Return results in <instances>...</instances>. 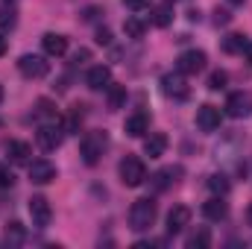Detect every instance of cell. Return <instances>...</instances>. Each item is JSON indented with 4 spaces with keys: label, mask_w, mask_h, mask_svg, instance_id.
<instances>
[{
    "label": "cell",
    "mask_w": 252,
    "mask_h": 249,
    "mask_svg": "<svg viewBox=\"0 0 252 249\" xmlns=\"http://www.w3.org/2000/svg\"><path fill=\"white\" fill-rule=\"evenodd\" d=\"M156 217H158V205L150 196L135 199L132 208H129V229L132 232H150V226L156 223Z\"/></svg>",
    "instance_id": "obj_1"
},
{
    "label": "cell",
    "mask_w": 252,
    "mask_h": 249,
    "mask_svg": "<svg viewBox=\"0 0 252 249\" xmlns=\"http://www.w3.org/2000/svg\"><path fill=\"white\" fill-rule=\"evenodd\" d=\"M109 150V135L103 129H94V132H85V138L79 141V156L85 164H97L103 158V153Z\"/></svg>",
    "instance_id": "obj_2"
},
{
    "label": "cell",
    "mask_w": 252,
    "mask_h": 249,
    "mask_svg": "<svg viewBox=\"0 0 252 249\" xmlns=\"http://www.w3.org/2000/svg\"><path fill=\"white\" fill-rule=\"evenodd\" d=\"M118 173H121V182L126 187H141L147 182V167L138 156H126L121 161V167H118Z\"/></svg>",
    "instance_id": "obj_3"
},
{
    "label": "cell",
    "mask_w": 252,
    "mask_h": 249,
    "mask_svg": "<svg viewBox=\"0 0 252 249\" xmlns=\"http://www.w3.org/2000/svg\"><path fill=\"white\" fill-rule=\"evenodd\" d=\"M62 138H64V126H62V121H50V124H41V126H38V132H35V141H38V147H41V150H47V153L59 150Z\"/></svg>",
    "instance_id": "obj_4"
},
{
    "label": "cell",
    "mask_w": 252,
    "mask_h": 249,
    "mask_svg": "<svg viewBox=\"0 0 252 249\" xmlns=\"http://www.w3.org/2000/svg\"><path fill=\"white\" fill-rule=\"evenodd\" d=\"M18 70H21V76H27V79H44V76L50 73V64H47L44 56L24 53V56L18 59Z\"/></svg>",
    "instance_id": "obj_5"
},
{
    "label": "cell",
    "mask_w": 252,
    "mask_h": 249,
    "mask_svg": "<svg viewBox=\"0 0 252 249\" xmlns=\"http://www.w3.org/2000/svg\"><path fill=\"white\" fill-rule=\"evenodd\" d=\"M161 91H164V97H170V100H188L190 97V85L185 82V73H164L161 76Z\"/></svg>",
    "instance_id": "obj_6"
},
{
    "label": "cell",
    "mask_w": 252,
    "mask_h": 249,
    "mask_svg": "<svg viewBox=\"0 0 252 249\" xmlns=\"http://www.w3.org/2000/svg\"><path fill=\"white\" fill-rule=\"evenodd\" d=\"M226 115L229 118H250L252 115V91H235V94H229Z\"/></svg>",
    "instance_id": "obj_7"
},
{
    "label": "cell",
    "mask_w": 252,
    "mask_h": 249,
    "mask_svg": "<svg viewBox=\"0 0 252 249\" xmlns=\"http://www.w3.org/2000/svg\"><path fill=\"white\" fill-rule=\"evenodd\" d=\"M27 208H30V220H32V226H38V229H47V226H50V220H53V208H50V202H47L44 196H32Z\"/></svg>",
    "instance_id": "obj_8"
},
{
    "label": "cell",
    "mask_w": 252,
    "mask_h": 249,
    "mask_svg": "<svg viewBox=\"0 0 252 249\" xmlns=\"http://www.w3.org/2000/svg\"><path fill=\"white\" fill-rule=\"evenodd\" d=\"M205 53L202 50H185L179 59H176V67H179V73H185V76H193V73H199V70H205Z\"/></svg>",
    "instance_id": "obj_9"
},
{
    "label": "cell",
    "mask_w": 252,
    "mask_h": 249,
    "mask_svg": "<svg viewBox=\"0 0 252 249\" xmlns=\"http://www.w3.org/2000/svg\"><path fill=\"white\" fill-rule=\"evenodd\" d=\"M220 121H223V115H220L217 106L202 103V106L196 109V126H199L202 132H214V129H220Z\"/></svg>",
    "instance_id": "obj_10"
},
{
    "label": "cell",
    "mask_w": 252,
    "mask_h": 249,
    "mask_svg": "<svg viewBox=\"0 0 252 249\" xmlns=\"http://www.w3.org/2000/svg\"><path fill=\"white\" fill-rule=\"evenodd\" d=\"M30 179H32L35 185H50V182L56 179V164L47 161V158H35V161L30 164Z\"/></svg>",
    "instance_id": "obj_11"
},
{
    "label": "cell",
    "mask_w": 252,
    "mask_h": 249,
    "mask_svg": "<svg viewBox=\"0 0 252 249\" xmlns=\"http://www.w3.org/2000/svg\"><path fill=\"white\" fill-rule=\"evenodd\" d=\"M85 85H88L91 91L109 88V85H112V67H109V64H94V67L85 73Z\"/></svg>",
    "instance_id": "obj_12"
},
{
    "label": "cell",
    "mask_w": 252,
    "mask_h": 249,
    "mask_svg": "<svg viewBox=\"0 0 252 249\" xmlns=\"http://www.w3.org/2000/svg\"><path fill=\"white\" fill-rule=\"evenodd\" d=\"M188 223H190V208L188 205H176V208H170V214H167V235H179V232H185Z\"/></svg>",
    "instance_id": "obj_13"
},
{
    "label": "cell",
    "mask_w": 252,
    "mask_h": 249,
    "mask_svg": "<svg viewBox=\"0 0 252 249\" xmlns=\"http://www.w3.org/2000/svg\"><path fill=\"white\" fill-rule=\"evenodd\" d=\"M124 132L129 138H144L147 132H150V118L144 115V112H135V115H129L124 124Z\"/></svg>",
    "instance_id": "obj_14"
},
{
    "label": "cell",
    "mask_w": 252,
    "mask_h": 249,
    "mask_svg": "<svg viewBox=\"0 0 252 249\" xmlns=\"http://www.w3.org/2000/svg\"><path fill=\"white\" fill-rule=\"evenodd\" d=\"M164 150H167V135L153 132V135L144 138V156H150V158H161Z\"/></svg>",
    "instance_id": "obj_15"
},
{
    "label": "cell",
    "mask_w": 252,
    "mask_h": 249,
    "mask_svg": "<svg viewBox=\"0 0 252 249\" xmlns=\"http://www.w3.org/2000/svg\"><path fill=\"white\" fill-rule=\"evenodd\" d=\"M41 47H44V53L47 56H64L67 53V38L64 35H59V32H47L44 38H41Z\"/></svg>",
    "instance_id": "obj_16"
},
{
    "label": "cell",
    "mask_w": 252,
    "mask_h": 249,
    "mask_svg": "<svg viewBox=\"0 0 252 249\" xmlns=\"http://www.w3.org/2000/svg\"><path fill=\"white\" fill-rule=\"evenodd\" d=\"M202 214H205V220H214V223H220V220H226V214H229V205L223 202V196H211V199L202 205Z\"/></svg>",
    "instance_id": "obj_17"
},
{
    "label": "cell",
    "mask_w": 252,
    "mask_h": 249,
    "mask_svg": "<svg viewBox=\"0 0 252 249\" xmlns=\"http://www.w3.org/2000/svg\"><path fill=\"white\" fill-rule=\"evenodd\" d=\"M6 156H9L15 164H27V161H30V156H32V147H30L27 141H9Z\"/></svg>",
    "instance_id": "obj_18"
},
{
    "label": "cell",
    "mask_w": 252,
    "mask_h": 249,
    "mask_svg": "<svg viewBox=\"0 0 252 249\" xmlns=\"http://www.w3.org/2000/svg\"><path fill=\"white\" fill-rule=\"evenodd\" d=\"M3 241L9 244V247H21L24 241H27V229L18 223V220H12V223H6V232H3Z\"/></svg>",
    "instance_id": "obj_19"
},
{
    "label": "cell",
    "mask_w": 252,
    "mask_h": 249,
    "mask_svg": "<svg viewBox=\"0 0 252 249\" xmlns=\"http://www.w3.org/2000/svg\"><path fill=\"white\" fill-rule=\"evenodd\" d=\"M179 173H182L179 167H164V170H158V173L153 176V187H156V190H167V187L176 182Z\"/></svg>",
    "instance_id": "obj_20"
},
{
    "label": "cell",
    "mask_w": 252,
    "mask_h": 249,
    "mask_svg": "<svg viewBox=\"0 0 252 249\" xmlns=\"http://www.w3.org/2000/svg\"><path fill=\"white\" fill-rule=\"evenodd\" d=\"M185 247L188 249H208L211 247V232H208V229H196L193 235H188Z\"/></svg>",
    "instance_id": "obj_21"
},
{
    "label": "cell",
    "mask_w": 252,
    "mask_h": 249,
    "mask_svg": "<svg viewBox=\"0 0 252 249\" xmlns=\"http://www.w3.org/2000/svg\"><path fill=\"white\" fill-rule=\"evenodd\" d=\"M247 35H241V32H232V35H226L223 38V53H244V47H247Z\"/></svg>",
    "instance_id": "obj_22"
},
{
    "label": "cell",
    "mask_w": 252,
    "mask_h": 249,
    "mask_svg": "<svg viewBox=\"0 0 252 249\" xmlns=\"http://www.w3.org/2000/svg\"><path fill=\"white\" fill-rule=\"evenodd\" d=\"M35 118H38L41 124L59 121V115H56V106H53L50 100H38V103H35Z\"/></svg>",
    "instance_id": "obj_23"
},
{
    "label": "cell",
    "mask_w": 252,
    "mask_h": 249,
    "mask_svg": "<svg viewBox=\"0 0 252 249\" xmlns=\"http://www.w3.org/2000/svg\"><path fill=\"white\" fill-rule=\"evenodd\" d=\"M126 103V85H109V112H121Z\"/></svg>",
    "instance_id": "obj_24"
},
{
    "label": "cell",
    "mask_w": 252,
    "mask_h": 249,
    "mask_svg": "<svg viewBox=\"0 0 252 249\" xmlns=\"http://www.w3.org/2000/svg\"><path fill=\"white\" fill-rule=\"evenodd\" d=\"M15 24H18V12H15V3H3L0 6V30H15Z\"/></svg>",
    "instance_id": "obj_25"
},
{
    "label": "cell",
    "mask_w": 252,
    "mask_h": 249,
    "mask_svg": "<svg viewBox=\"0 0 252 249\" xmlns=\"http://www.w3.org/2000/svg\"><path fill=\"white\" fill-rule=\"evenodd\" d=\"M62 126H64V135H76L79 126H82V106H73L70 115L62 121Z\"/></svg>",
    "instance_id": "obj_26"
},
{
    "label": "cell",
    "mask_w": 252,
    "mask_h": 249,
    "mask_svg": "<svg viewBox=\"0 0 252 249\" xmlns=\"http://www.w3.org/2000/svg\"><path fill=\"white\" fill-rule=\"evenodd\" d=\"M208 190H211L214 196H226V193H229V176H223V173L208 176Z\"/></svg>",
    "instance_id": "obj_27"
},
{
    "label": "cell",
    "mask_w": 252,
    "mask_h": 249,
    "mask_svg": "<svg viewBox=\"0 0 252 249\" xmlns=\"http://www.w3.org/2000/svg\"><path fill=\"white\" fill-rule=\"evenodd\" d=\"M124 32H126V38H144L147 24H144V21H138V18H126V21H124Z\"/></svg>",
    "instance_id": "obj_28"
},
{
    "label": "cell",
    "mask_w": 252,
    "mask_h": 249,
    "mask_svg": "<svg viewBox=\"0 0 252 249\" xmlns=\"http://www.w3.org/2000/svg\"><path fill=\"white\" fill-rule=\"evenodd\" d=\"M153 24H156V27H170V24H173V9H170L167 3H164V6H156V9H153Z\"/></svg>",
    "instance_id": "obj_29"
},
{
    "label": "cell",
    "mask_w": 252,
    "mask_h": 249,
    "mask_svg": "<svg viewBox=\"0 0 252 249\" xmlns=\"http://www.w3.org/2000/svg\"><path fill=\"white\" fill-rule=\"evenodd\" d=\"M226 79H229L226 70H214V73L208 76V88H211V91H220V88H226Z\"/></svg>",
    "instance_id": "obj_30"
},
{
    "label": "cell",
    "mask_w": 252,
    "mask_h": 249,
    "mask_svg": "<svg viewBox=\"0 0 252 249\" xmlns=\"http://www.w3.org/2000/svg\"><path fill=\"white\" fill-rule=\"evenodd\" d=\"M15 185V176H12V170L6 167V164H0V187H12Z\"/></svg>",
    "instance_id": "obj_31"
},
{
    "label": "cell",
    "mask_w": 252,
    "mask_h": 249,
    "mask_svg": "<svg viewBox=\"0 0 252 249\" xmlns=\"http://www.w3.org/2000/svg\"><path fill=\"white\" fill-rule=\"evenodd\" d=\"M126 9H132V12H138V9H147L150 6V0H124Z\"/></svg>",
    "instance_id": "obj_32"
},
{
    "label": "cell",
    "mask_w": 252,
    "mask_h": 249,
    "mask_svg": "<svg viewBox=\"0 0 252 249\" xmlns=\"http://www.w3.org/2000/svg\"><path fill=\"white\" fill-rule=\"evenodd\" d=\"M97 44H112V32L109 30H97Z\"/></svg>",
    "instance_id": "obj_33"
},
{
    "label": "cell",
    "mask_w": 252,
    "mask_h": 249,
    "mask_svg": "<svg viewBox=\"0 0 252 249\" xmlns=\"http://www.w3.org/2000/svg\"><path fill=\"white\" fill-rule=\"evenodd\" d=\"M214 21H217V24H226V21H229V15H226V12H220V9H217V18H214Z\"/></svg>",
    "instance_id": "obj_34"
},
{
    "label": "cell",
    "mask_w": 252,
    "mask_h": 249,
    "mask_svg": "<svg viewBox=\"0 0 252 249\" xmlns=\"http://www.w3.org/2000/svg\"><path fill=\"white\" fill-rule=\"evenodd\" d=\"M6 47H9V41H6V38H3V32H0V56L6 53Z\"/></svg>",
    "instance_id": "obj_35"
},
{
    "label": "cell",
    "mask_w": 252,
    "mask_h": 249,
    "mask_svg": "<svg viewBox=\"0 0 252 249\" xmlns=\"http://www.w3.org/2000/svg\"><path fill=\"white\" fill-rule=\"evenodd\" d=\"M244 53H247V59L252 62V41H247V47H244Z\"/></svg>",
    "instance_id": "obj_36"
},
{
    "label": "cell",
    "mask_w": 252,
    "mask_h": 249,
    "mask_svg": "<svg viewBox=\"0 0 252 249\" xmlns=\"http://www.w3.org/2000/svg\"><path fill=\"white\" fill-rule=\"evenodd\" d=\"M247 223H250V226H252V205H250V208H247Z\"/></svg>",
    "instance_id": "obj_37"
},
{
    "label": "cell",
    "mask_w": 252,
    "mask_h": 249,
    "mask_svg": "<svg viewBox=\"0 0 252 249\" xmlns=\"http://www.w3.org/2000/svg\"><path fill=\"white\" fill-rule=\"evenodd\" d=\"M229 3H235V6H238V3H244V0H229Z\"/></svg>",
    "instance_id": "obj_38"
},
{
    "label": "cell",
    "mask_w": 252,
    "mask_h": 249,
    "mask_svg": "<svg viewBox=\"0 0 252 249\" xmlns=\"http://www.w3.org/2000/svg\"><path fill=\"white\" fill-rule=\"evenodd\" d=\"M0 100H3V88H0Z\"/></svg>",
    "instance_id": "obj_39"
},
{
    "label": "cell",
    "mask_w": 252,
    "mask_h": 249,
    "mask_svg": "<svg viewBox=\"0 0 252 249\" xmlns=\"http://www.w3.org/2000/svg\"><path fill=\"white\" fill-rule=\"evenodd\" d=\"M9 3H15V0H9Z\"/></svg>",
    "instance_id": "obj_40"
},
{
    "label": "cell",
    "mask_w": 252,
    "mask_h": 249,
    "mask_svg": "<svg viewBox=\"0 0 252 249\" xmlns=\"http://www.w3.org/2000/svg\"><path fill=\"white\" fill-rule=\"evenodd\" d=\"M167 3H170V0H167ZM173 3H176V0H173Z\"/></svg>",
    "instance_id": "obj_41"
}]
</instances>
